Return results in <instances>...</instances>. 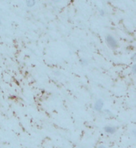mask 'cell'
I'll use <instances>...</instances> for the list:
<instances>
[{"instance_id": "obj_1", "label": "cell", "mask_w": 136, "mask_h": 148, "mask_svg": "<svg viewBox=\"0 0 136 148\" xmlns=\"http://www.w3.org/2000/svg\"><path fill=\"white\" fill-rule=\"evenodd\" d=\"M106 41L107 43H108V45L111 47V49H116L117 47H118V43H117V41L116 40V38H115L113 36L111 35H107L106 36Z\"/></svg>"}, {"instance_id": "obj_2", "label": "cell", "mask_w": 136, "mask_h": 148, "mask_svg": "<svg viewBox=\"0 0 136 148\" xmlns=\"http://www.w3.org/2000/svg\"><path fill=\"white\" fill-rule=\"evenodd\" d=\"M104 100L102 99H98L96 101L95 104H94V109L97 111H101L102 109L104 108Z\"/></svg>"}, {"instance_id": "obj_3", "label": "cell", "mask_w": 136, "mask_h": 148, "mask_svg": "<svg viewBox=\"0 0 136 148\" xmlns=\"http://www.w3.org/2000/svg\"><path fill=\"white\" fill-rule=\"evenodd\" d=\"M104 130L108 134H111V135H113L116 132V128L112 126H105L104 128Z\"/></svg>"}, {"instance_id": "obj_4", "label": "cell", "mask_w": 136, "mask_h": 148, "mask_svg": "<svg viewBox=\"0 0 136 148\" xmlns=\"http://www.w3.org/2000/svg\"><path fill=\"white\" fill-rule=\"evenodd\" d=\"M35 4L36 2L33 1V0H28V1H26V6L28 7H33Z\"/></svg>"}, {"instance_id": "obj_5", "label": "cell", "mask_w": 136, "mask_h": 148, "mask_svg": "<svg viewBox=\"0 0 136 148\" xmlns=\"http://www.w3.org/2000/svg\"><path fill=\"white\" fill-rule=\"evenodd\" d=\"M80 63L81 65H87V64H88V62L86 59H80Z\"/></svg>"}, {"instance_id": "obj_6", "label": "cell", "mask_w": 136, "mask_h": 148, "mask_svg": "<svg viewBox=\"0 0 136 148\" xmlns=\"http://www.w3.org/2000/svg\"><path fill=\"white\" fill-rule=\"evenodd\" d=\"M132 72H133V73H135V72H136V64H133V65H132Z\"/></svg>"}, {"instance_id": "obj_7", "label": "cell", "mask_w": 136, "mask_h": 148, "mask_svg": "<svg viewBox=\"0 0 136 148\" xmlns=\"http://www.w3.org/2000/svg\"><path fill=\"white\" fill-rule=\"evenodd\" d=\"M100 14L101 16H104V14H105V11H104V10H100Z\"/></svg>"}, {"instance_id": "obj_8", "label": "cell", "mask_w": 136, "mask_h": 148, "mask_svg": "<svg viewBox=\"0 0 136 148\" xmlns=\"http://www.w3.org/2000/svg\"><path fill=\"white\" fill-rule=\"evenodd\" d=\"M135 58H136V53H134V54H133V55L131 56L132 61H135Z\"/></svg>"}, {"instance_id": "obj_9", "label": "cell", "mask_w": 136, "mask_h": 148, "mask_svg": "<svg viewBox=\"0 0 136 148\" xmlns=\"http://www.w3.org/2000/svg\"><path fill=\"white\" fill-rule=\"evenodd\" d=\"M97 148H107V147L104 146V145H100V146H99Z\"/></svg>"}, {"instance_id": "obj_10", "label": "cell", "mask_w": 136, "mask_h": 148, "mask_svg": "<svg viewBox=\"0 0 136 148\" xmlns=\"http://www.w3.org/2000/svg\"><path fill=\"white\" fill-rule=\"evenodd\" d=\"M132 134H133V135L135 136L136 135V132H135V130H132Z\"/></svg>"}, {"instance_id": "obj_11", "label": "cell", "mask_w": 136, "mask_h": 148, "mask_svg": "<svg viewBox=\"0 0 136 148\" xmlns=\"http://www.w3.org/2000/svg\"><path fill=\"white\" fill-rule=\"evenodd\" d=\"M2 25V22H1V19H0V26Z\"/></svg>"}]
</instances>
